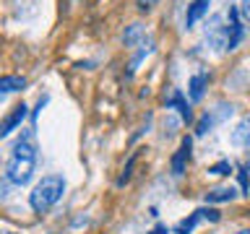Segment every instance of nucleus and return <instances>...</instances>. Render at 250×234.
Listing matches in <instances>:
<instances>
[{"label":"nucleus","instance_id":"obj_1","mask_svg":"<svg viewBox=\"0 0 250 234\" xmlns=\"http://www.w3.org/2000/svg\"><path fill=\"white\" fill-rule=\"evenodd\" d=\"M37 167V143H34V133L26 130L19 140H13L11 156L5 161V182L8 185H29L34 177Z\"/></svg>","mask_w":250,"mask_h":234},{"label":"nucleus","instance_id":"obj_2","mask_svg":"<svg viewBox=\"0 0 250 234\" xmlns=\"http://www.w3.org/2000/svg\"><path fill=\"white\" fill-rule=\"evenodd\" d=\"M62 193H65V179H62V175H47L29 193V203L37 214H47L62 198Z\"/></svg>","mask_w":250,"mask_h":234},{"label":"nucleus","instance_id":"obj_3","mask_svg":"<svg viewBox=\"0 0 250 234\" xmlns=\"http://www.w3.org/2000/svg\"><path fill=\"white\" fill-rule=\"evenodd\" d=\"M232 112H234V104L219 101V104H216L214 109H208V112H206V115H203L201 120H198V125H195V133H198V136H206V133H208V130H214L219 122L229 120Z\"/></svg>","mask_w":250,"mask_h":234},{"label":"nucleus","instance_id":"obj_4","mask_svg":"<svg viewBox=\"0 0 250 234\" xmlns=\"http://www.w3.org/2000/svg\"><path fill=\"white\" fill-rule=\"evenodd\" d=\"M206 39L216 52H227V47H229V29L222 26V16H214V19L208 21Z\"/></svg>","mask_w":250,"mask_h":234},{"label":"nucleus","instance_id":"obj_5","mask_svg":"<svg viewBox=\"0 0 250 234\" xmlns=\"http://www.w3.org/2000/svg\"><path fill=\"white\" fill-rule=\"evenodd\" d=\"M164 104H167V109H177L180 117H183L185 122L193 120V109H190V104H188V99L183 97V91H180V89H169L167 97H164Z\"/></svg>","mask_w":250,"mask_h":234},{"label":"nucleus","instance_id":"obj_6","mask_svg":"<svg viewBox=\"0 0 250 234\" xmlns=\"http://www.w3.org/2000/svg\"><path fill=\"white\" fill-rule=\"evenodd\" d=\"M26 109H29V107L21 101V104H16V107L11 109V115L3 117V122H0V138H8L23 120H26Z\"/></svg>","mask_w":250,"mask_h":234},{"label":"nucleus","instance_id":"obj_7","mask_svg":"<svg viewBox=\"0 0 250 234\" xmlns=\"http://www.w3.org/2000/svg\"><path fill=\"white\" fill-rule=\"evenodd\" d=\"M190 148H193V140H190V136H185L183 138V143H180V148H177V154L172 156V175L175 177H183L185 175V167H188V159H190Z\"/></svg>","mask_w":250,"mask_h":234},{"label":"nucleus","instance_id":"obj_8","mask_svg":"<svg viewBox=\"0 0 250 234\" xmlns=\"http://www.w3.org/2000/svg\"><path fill=\"white\" fill-rule=\"evenodd\" d=\"M229 143L234 148H245V151H250V117L248 120H240L237 125H234V130L229 136Z\"/></svg>","mask_w":250,"mask_h":234},{"label":"nucleus","instance_id":"obj_9","mask_svg":"<svg viewBox=\"0 0 250 234\" xmlns=\"http://www.w3.org/2000/svg\"><path fill=\"white\" fill-rule=\"evenodd\" d=\"M208 5H211V0H193V3L188 5V13H185V26L193 29L195 23L208 13Z\"/></svg>","mask_w":250,"mask_h":234},{"label":"nucleus","instance_id":"obj_10","mask_svg":"<svg viewBox=\"0 0 250 234\" xmlns=\"http://www.w3.org/2000/svg\"><path fill=\"white\" fill-rule=\"evenodd\" d=\"M237 195H242V193H237L232 185H224V187H214V190H208L206 195H203V200L206 203H229V200H234Z\"/></svg>","mask_w":250,"mask_h":234},{"label":"nucleus","instance_id":"obj_11","mask_svg":"<svg viewBox=\"0 0 250 234\" xmlns=\"http://www.w3.org/2000/svg\"><path fill=\"white\" fill-rule=\"evenodd\" d=\"M206 83H208V76L206 73H198L190 78V83H188V94H190L193 101H201L203 94H206Z\"/></svg>","mask_w":250,"mask_h":234},{"label":"nucleus","instance_id":"obj_12","mask_svg":"<svg viewBox=\"0 0 250 234\" xmlns=\"http://www.w3.org/2000/svg\"><path fill=\"white\" fill-rule=\"evenodd\" d=\"M123 42H125V47H136L138 42H146L144 26H141V23H130V26L125 29V34H123Z\"/></svg>","mask_w":250,"mask_h":234},{"label":"nucleus","instance_id":"obj_13","mask_svg":"<svg viewBox=\"0 0 250 234\" xmlns=\"http://www.w3.org/2000/svg\"><path fill=\"white\" fill-rule=\"evenodd\" d=\"M26 86L23 76H3L0 78V94H11V91H21Z\"/></svg>","mask_w":250,"mask_h":234},{"label":"nucleus","instance_id":"obj_14","mask_svg":"<svg viewBox=\"0 0 250 234\" xmlns=\"http://www.w3.org/2000/svg\"><path fill=\"white\" fill-rule=\"evenodd\" d=\"M201 218H203V211H201V208H198V211H193L190 216L183 218V221H180V224L175 226V234H190V232L195 229V224L201 221Z\"/></svg>","mask_w":250,"mask_h":234},{"label":"nucleus","instance_id":"obj_15","mask_svg":"<svg viewBox=\"0 0 250 234\" xmlns=\"http://www.w3.org/2000/svg\"><path fill=\"white\" fill-rule=\"evenodd\" d=\"M229 172H232V161H227V159H222V161H216V164L208 167V175H214V177H227Z\"/></svg>","mask_w":250,"mask_h":234},{"label":"nucleus","instance_id":"obj_16","mask_svg":"<svg viewBox=\"0 0 250 234\" xmlns=\"http://www.w3.org/2000/svg\"><path fill=\"white\" fill-rule=\"evenodd\" d=\"M240 187H242V195H248V187H250V175H248V164L240 167Z\"/></svg>","mask_w":250,"mask_h":234},{"label":"nucleus","instance_id":"obj_17","mask_svg":"<svg viewBox=\"0 0 250 234\" xmlns=\"http://www.w3.org/2000/svg\"><path fill=\"white\" fill-rule=\"evenodd\" d=\"M133 164H136V154H133V156H130V161H128V164H125V172H123V177H120V179H117V185H120V187H123V185H125V182H128V179H130V169H133Z\"/></svg>","mask_w":250,"mask_h":234},{"label":"nucleus","instance_id":"obj_18","mask_svg":"<svg viewBox=\"0 0 250 234\" xmlns=\"http://www.w3.org/2000/svg\"><path fill=\"white\" fill-rule=\"evenodd\" d=\"M240 16L250 23V0H240Z\"/></svg>","mask_w":250,"mask_h":234},{"label":"nucleus","instance_id":"obj_19","mask_svg":"<svg viewBox=\"0 0 250 234\" xmlns=\"http://www.w3.org/2000/svg\"><path fill=\"white\" fill-rule=\"evenodd\" d=\"M154 3H156V0H138V8H141V11H151Z\"/></svg>","mask_w":250,"mask_h":234},{"label":"nucleus","instance_id":"obj_20","mask_svg":"<svg viewBox=\"0 0 250 234\" xmlns=\"http://www.w3.org/2000/svg\"><path fill=\"white\" fill-rule=\"evenodd\" d=\"M148 234H169V229H167L164 224H156V226H154V229L148 232Z\"/></svg>","mask_w":250,"mask_h":234},{"label":"nucleus","instance_id":"obj_21","mask_svg":"<svg viewBox=\"0 0 250 234\" xmlns=\"http://www.w3.org/2000/svg\"><path fill=\"white\" fill-rule=\"evenodd\" d=\"M234 234H250V229H240V232H234Z\"/></svg>","mask_w":250,"mask_h":234},{"label":"nucleus","instance_id":"obj_22","mask_svg":"<svg viewBox=\"0 0 250 234\" xmlns=\"http://www.w3.org/2000/svg\"><path fill=\"white\" fill-rule=\"evenodd\" d=\"M5 234H13V232H5Z\"/></svg>","mask_w":250,"mask_h":234}]
</instances>
